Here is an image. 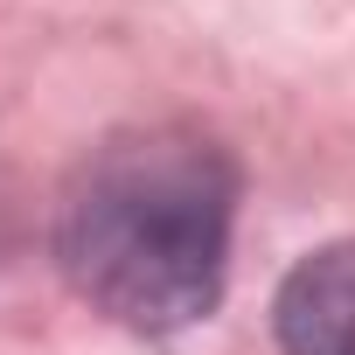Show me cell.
Wrapping results in <instances>:
<instances>
[{
	"instance_id": "1",
	"label": "cell",
	"mask_w": 355,
	"mask_h": 355,
	"mask_svg": "<svg viewBox=\"0 0 355 355\" xmlns=\"http://www.w3.org/2000/svg\"><path fill=\"white\" fill-rule=\"evenodd\" d=\"M244 174L237 153L182 119L91 146L56 202V265L125 334H182L223 306Z\"/></svg>"
},
{
	"instance_id": "2",
	"label": "cell",
	"mask_w": 355,
	"mask_h": 355,
	"mask_svg": "<svg viewBox=\"0 0 355 355\" xmlns=\"http://www.w3.org/2000/svg\"><path fill=\"white\" fill-rule=\"evenodd\" d=\"M272 334L286 355H355V237L320 244L286 272Z\"/></svg>"
}]
</instances>
